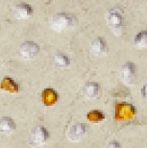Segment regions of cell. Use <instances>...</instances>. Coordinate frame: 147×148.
<instances>
[{"instance_id":"6da1fadb","label":"cell","mask_w":147,"mask_h":148,"mask_svg":"<svg viewBox=\"0 0 147 148\" xmlns=\"http://www.w3.org/2000/svg\"><path fill=\"white\" fill-rule=\"evenodd\" d=\"M106 20H107L109 28L116 36H120L123 34L124 16H123V13L120 9L117 7L110 9L106 16Z\"/></svg>"},{"instance_id":"7a4b0ae2","label":"cell","mask_w":147,"mask_h":148,"mask_svg":"<svg viewBox=\"0 0 147 148\" xmlns=\"http://www.w3.org/2000/svg\"><path fill=\"white\" fill-rule=\"evenodd\" d=\"M77 19L73 14L66 13L55 14L50 19V27L55 32H63L66 29L75 26Z\"/></svg>"},{"instance_id":"3957f363","label":"cell","mask_w":147,"mask_h":148,"mask_svg":"<svg viewBox=\"0 0 147 148\" xmlns=\"http://www.w3.org/2000/svg\"><path fill=\"white\" fill-rule=\"evenodd\" d=\"M50 133L44 126L39 125L32 130L30 144L33 147H40L48 141Z\"/></svg>"},{"instance_id":"277c9868","label":"cell","mask_w":147,"mask_h":148,"mask_svg":"<svg viewBox=\"0 0 147 148\" xmlns=\"http://www.w3.org/2000/svg\"><path fill=\"white\" fill-rule=\"evenodd\" d=\"M136 64L132 62H126L120 69V78L125 85L132 86L136 79Z\"/></svg>"},{"instance_id":"5b68a950","label":"cell","mask_w":147,"mask_h":148,"mask_svg":"<svg viewBox=\"0 0 147 148\" xmlns=\"http://www.w3.org/2000/svg\"><path fill=\"white\" fill-rule=\"evenodd\" d=\"M40 52V45L34 41L27 40L20 44L19 54L24 60H32Z\"/></svg>"},{"instance_id":"8992f818","label":"cell","mask_w":147,"mask_h":148,"mask_svg":"<svg viewBox=\"0 0 147 148\" xmlns=\"http://www.w3.org/2000/svg\"><path fill=\"white\" fill-rule=\"evenodd\" d=\"M88 126L84 123H76L68 129L66 133L67 140L72 143H78L86 136Z\"/></svg>"},{"instance_id":"52a82bcc","label":"cell","mask_w":147,"mask_h":148,"mask_svg":"<svg viewBox=\"0 0 147 148\" xmlns=\"http://www.w3.org/2000/svg\"><path fill=\"white\" fill-rule=\"evenodd\" d=\"M90 51L92 55L96 56V57H101L107 54L108 52V46H107V41L104 40V38L98 37L94 38L92 43H90Z\"/></svg>"},{"instance_id":"ba28073f","label":"cell","mask_w":147,"mask_h":148,"mask_svg":"<svg viewBox=\"0 0 147 148\" xmlns=\"http://www.w3.org/2000/svg\"><path fill=\"white\" fill-rule=\"evenodd\" d=\"M14 12V16L16 17L18 19H25L30 17L34 13V10L32 8L31 5H29L28 3L21 2L16 4L13 9Z\"/></svg>"},{"instance_id":"9c48e42d","label":"cell","mask_w":147,"mask_h":148,"mask_svg":"<svg viewBox=\"0 0 147 148\" xmlns=\"http://www.w3.org/2000/svg\"><path fill=\"white\" fill-rule=\"evenodd\" d=\"M16 129V125L14 120L10 116H1L0 117V132L3 134H11Z\"/></svg>"},{"instance_id":"30bf717a","label":"cell","mask_w":147,"mask_h":148,"mask_svg":"<svg viewBox=\"0 0 147 148\" xmlns=\"http://www.w3.org/2000/svg\"><path fill=\"white\" fill-rule=\"evenodd\" d=\"M0 88L10 93H17L19 91L18 84L11 77H4L0 82Z\"/></svg>"},{"instance_id":"8fae6325","label":"cell","mask_w":147,"mask_h":148,"mask_svg":"<svg viewBox=\"0 0 147 148\" xmlns=\"http://www.w3.org/2000/svg\"><path fill=\"white\" fill-rule=\"evenodd\" d=\"M83 93L87 98L92 99L97 97L100 93V86L98 83L95 82H89L84 86Z\"/></svg>"},{"instance_id":"7c38bea8","label":"cell","mask_w":147,"mask_h":148,"mask_svg":"<svg viewBox=\"0 0 147 148\" xmlns=\"http://www.w3.org/2000/svg\"><path fill=\"white\" fill-rule=\"evenodd\" d=\"M42 99L44 105L52 106L57 102L58 93L53 88H45L42 93Z\"/></svg>"},{"instance_id":"4fadbf2b","label":"cell","mask_w":147,"mask_h":148,"mask_svg":"<svg viewBox=\"0 0 147 148\" xmlns=\"http://www.w3.org/2000/svg\"><path fill=\"white\" fill-rule=\"evenodd\" d=\"M134 44L137 48H145L147 47V30L140 31L136 35L134 38Z\"/></svg>"},{"instance_id":"5bb4252c","label":"cell","mask_w":147,"mask_h":148,"mask_svg":"<svg viewBox=\"0 0 147 148\" xmlns=\"http://www.w3.org/2000/svg\"><path fill=\"white\" fill-rule=\"evenodd\" d=\"M54 62L58 66H62V67L68 66L70 64L69 58L66 55L63 54V53H57L54 56Z\"/></svg>"},{"instance_id":"9a60e30c","label":"cell","mask_w":147,"mask_h":148,"mask_svg":"<svg viewBox=\"0 0 147 148\" xmlns=\"http://www.w3.org/2000/svg\"><path fill=\"white\" fill-rule=\"evenodd\" d=\"M106 148H121V145H120V143H118V141H111V143H109L107 144V146H106Z\"/></svg>"},{"instance_id":"2e32d148","label":"cell","mask_w":147,"mask_h":148,"mask_svg":"<svg viewBox=\"0 0 147 148\" xmlns=\"http://www.w3.org/2000/svg\"><path fill=\"white\" fill-rule=\"evenodd\" d=\"M142 96L143 98L147 99V83L142 88Z\"/></svg>"}]
</instances>
